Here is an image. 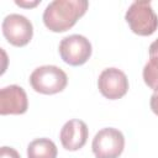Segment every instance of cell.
<instances>
[{"label":"cell","instance_id":"obj_1","mask_svg":"<svg viewBox=\"0 0 158 158\" xmlns=\"http://www.w3.org/2000/svg\"><path fill=\"white\" fill-rule=\"evenodd\" d=\"M88 6L86 0H54L43 12V22L49 31H68L86 12Z\"/></svg>","mask_w":158,"mask_h":158},{"label":"cell","instance_id":"obj_2","mask_svg":"<svg viewBox=\"0 0 158 158\" xmlns=\"http://www.w3.org/2000/svg\"><path fill=\"white\" fill-rule=\"evenodd\" d=\"M125 19L132 32L139 36H151L158 28V16L148 0L132 2L126 11Z\"/></svg>","mask_w":158,"mask_h":158},{"label":"cell","instance_id":"obj_3","mask_svg":"<svg viewBox=\"0 0 158 158\" xmlns=\"http://www.w3.org/2000/svg\"><path fill=\"white\" fill-rule=\"evenodd\" d=\"M68 83V77L63 69L56 65H42L36 68L30 75V84L37 93L52 95L60 93Z\"/></svg>","mask_w":158,"mask_h":158},{"label":"cell","instance_id":"obj_4","mask_svg":"<svg viewBox=\"0 0 158 158\" xmlns=\"http://www.w3.org/2000/svg\"><path fill=\"white\" fill-rule=\"evenodd\" d=\"M125 147V137L114 127L100 130L93 139V152L96 158H118Z\"/></svg>","mask_w":158,"mask_h":158},{"label":"cell","instance_id":"obj_5","mask_svg":"<svg viewBox=\"0 0 158 158\" xmlns=\"http://www.w3.org/2000/svg\"><path fill=\"white\" fill-rule=\"evenodd\" d=\"M59 54L69 65H81L91 56V44L81 35H70L64 37L59 43Z\"/></svg>","mask_w":158,"mask_h":158},{"label":"cell","instance_id":"obj_6","mask_svg":"<svg viewBox=\"0 0 158 158\" xmlns=\"http://www.w3.org/2000/svg\"><path fill=\"white\" fill-rule=\"evenodd\" d=\"M2 33L9 43L16 47L26 46L33 35V27L30 20L19 14H10L2 21Z\"/></svg>","mask_w":158,"mask_h":158},{"label":"cell","instance_id":"obj_7","mask_svg":"<svg viewBox=\"0 0 158 158\" xmlns=\"http://www.w3.org/2000/svg\"><path fill=\"white\" fill-rule=\"evenodd\" d=\"M100 93L110 100H116L126 95L128 90V79L126 74L117 68H106L98 79Z\"/></svg>","mask_w":158,"mask_h":158},{"label":"cell","instance_id":"obj_8","mask_svg":"<svg viewBox=\"0 0 158 158\" xmlns=\"http://www.w3.org/2000/svg\"><path fill=\"white\" fill-rule=\"evenodd\" d=\"M28 101L25 90L19 85L5 86L0 90V114L21 115L27 111Z\"/></svg>","mask_w":158,"mask_h":158},{"label":"cell","instance_id":"obj_9","mask_svg":"<svg viewBox=\"0 0 158 158\" xmlns=\"http://www.w3.org/2000/svg\"><path fill=\"white\" fill-rule=\"evenodd\" d=\"M88 126L81 120H69L64 123L60 130V142L67 151H78L86 143L88 139Z\"/></svg>","mask_w":158,"mask_h":158},{"label":"cell","instance_id":"obj_10","mask_svg":"<svg viewBox=\"0 0 158 158\" xmlns=\"http://www.w3.org/2000/svg\"><path fill=\"white\" fill-rule=\"evenodd\" d=\"M57 147L49 138H37L27 147L28 158H57Z\"/></svg>","mask_w":158,"mask_h":158},{"label":"cell","instance_id":"obj_11","mask_svg":"<svg viewBox=\"0 0 158 158\" xmlns=\"http://www.w3.org/2000/svg\"><path fill=\"white\" fill-rule=\"evenodd\" d=\"M143 80L153 89L158 90V49L149 47V59L143 68Z\"/></svg>","mask_w":158,"mask_h":158},{"label":"cell","instance_id":"obj_12","mask_svg":"<svg viewBox=\"0 0 158 158\" xmlns=\"http://www.w3.org/2000/svg\"><path fill=\"white\" fill-rule=\"evenodd\" d=\"M0 158H21L16 149L11 147H1L0 149Z\"/></svg>","mask_w":158,"mask_h":158},{"label":"cell","instance_id":"obj_13","mask_svg":"<svg viewBox=\"0 0 158 158\" xmlns=\"http://www.w3.org/2000/svg\"><path fill=\"white\" fill-rule=\"evenodd\" d=\"M149 105H151L152 111L158 116V90H157V91H154V93H153V95L151 96Z\"/></svg>","mask_w":158,"mask_h":158},{"label":"cell","instance_id":"obj_14","mask_svg":"<svg viewBox=\"0 0 158 158\" xmlns=\"http://www.w3.org/2000/svg\"><path fill=\"white\" fill-rule=\"evenodd\" d=\"M16 2V5H19V6H23V7H32V6H36L37 4H40L41 1H33V2H25V1H15Z\"/></svg>","mask_w":158,"mask_h":158},{"label":"cell","instance_id":"obj_15","mask_svg":"<svg viewBox=\"0 0 158 158\" xmlns=\"http://www.w3.org/2000/svg\"><path fill=\"white\" fill-rule=\"evenodd\" d=\"M151 47H153V48H157V49H158V38H157V40L151 44Z\"/></svg>","mask_w":158,"mask_h":158}]
</instances>
